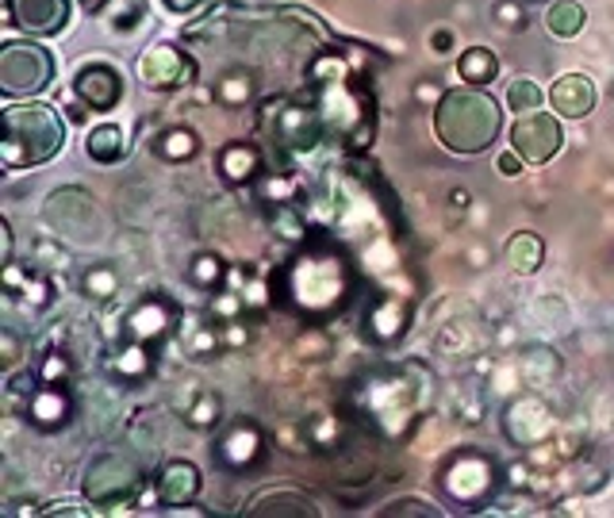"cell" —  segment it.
I'll list each match as a JSON object with an SVG mask.
<instances>
[{
    "mask_svg": "<svg viewBox=\"0 0 614 518\" xmlns=\"http://www.w3.org/2000/svg\"><path fill=\"white\" fill-rule=\"evenodd\" d=\"M499 104L476 85L450 89L434 112L437 142L453 154H484L499 139Z\"/></svg>",
    "mask_w": 614,
    "mask_h": 518,
    "instance_id": "1",
    "label": "cell"
},
{
    "mask_svg": "<svg viewBox=\"0 0 614 518\" xmlns=\"http://www.w3.org/2000/svg\"><path fill=\"white\" fill-rule=\"evenodd\" d=\"M0 127H4L0 154H4L8 170H27V165L50 162L61 150V142H66L61 119L46 104H12L0 116Z\"/></svg>",
    "mask_w": 614,
    "mask_h": 518,
    "instance_id": "2",
    "label": "cell"
},
{
    "mask_svg": "<svg viewBox=\"0 0 614 518\" xmlns=\"http://www.w3.org/2000/svg\"><path fill=\"white\" fill-rule=\"evenodd\" d=\"M50 78H54L50 50L20 39L0 47V89H4V96H35L50 85Z\"/></svg>",
    "mask_w": 614,
    "mask_h": 518,
    "instance_id": "3",
    "label": "cell"
},
{
    "mask_svg": "<svg viewBox=\"0 0 614 518\" xmlns=\"http://www.w3.org/2000/svg\"><path fill=\"white\" fill-rule=\"evenodd\" d=\"M143 484V469H138L135 457L123 453H104L84 469V499L96 503V507H107L115 499H130Z\"/></svg>",
    "mask_w": 614,
    "mask_h": 518,
    "instance_id": "4",
    "label": "cell"
},
{
    "mask_svg": "<svg viewBox=\"0 0 614 518\" xmlns=\"http://www.w3.org/2000/svg\"><path fill=\"white\" fill-rule=\"evenodd\" d=\"M442 487L453 495L457 503H476L484 495L496 492V464L484 453H457L445 461L442 469Z\"/></svg>",
    "mask_w": 614,
    "mask_h": 518,
    "instance_id": "5",
    "label": "cell"
},
{
    "mask_svg": "<svg viewBox=\"0 0 614 518\" xmlns=\"http://www.w3.org/2000/svg\"><path fill=\"white\" fill-rule=\"evenodd\" d=\"M511 147L522 162L542 165L560 150V124L545 112H526L519 116V124L511 127Z\"/></svg>",
    "mask_w": 614,
    "mask_h": 518,
    "instance_id": "6",
    "label": "cell"
},
{
    "mask_svg": "<svg viewBox=\"0 0 614 518\" xmlns=\"http://www.w3.org/2000/svg\"><path fill=\"white\" fill-rule=\"evenodd\" d=\"M8 20L27 35H58L69 20V0H8Z\"/></svg>",
    "mask_w": 614,
    "mask_h": 518,
    "instance_id": "7",
    "label": "cell"
},
{
    "mask_svg": "<svg viewBox=\"0 0 614 518\" xmlns=\"http://www.w3.org/2000/svg\"><path fill=\"white\" fill-rule=\"evenodd\" d=\"M73 93L81 96V104H89L92 112H112L123 96V78L104 62H92L77 73Z\"/></svg>",
    "mask_w": 614,
    "mask_h": 518,
    "instance_id": "8",
    "label": "cell"
},
{
    "mask_svg": "<svg viewBox=\"0 0 614 518\" xmlns=\"http://www.w3.org/2000/svg\"><path fill=\"white\" fill-rule=\"evenodd\" d=\"M77 219L96 227V208H92V200H84L81 193H54L50 200H46V223L66 234V239H84Z\"/></svg>",
    "mask_w": 614,
    "mask_h": 518,
    "instance_id": "9",
    "label": "cell"
},
{
    "mask_svg": "<svg viewBox=\"0 0 614 518\" xmlns=\"http://www.w3.org/2000/svg\"><path fill=\"white\" fill-rule=\"evenodd\" d=\"M143 78L150 81V85H158V89H177V85H184V81H192V66H189V58H184L181 50L169 47V43H161V47L146 50Z\"/></svg>",
    "mask_w": 614,
    "mask_h": 518,
    "instance_id": "10",
    "label": "cell"
},
{
    "mask_svg": "<svg viewBox=\"0 0 614 518\" xmlns=\"http://www.w3.org/2000/svg\"><path fill=\"white\" fill-rule=\"evenodd\" d=\"M549 104L568 119H583L591 108H595V85H591L583 73H565V78L553 81L549 89Z\"/></svg>",
    "mask_w": 614,
    "mask_h": 518,
    "instance_id": "11",
    "label": "cell"
},
{
    "mask_svg": "<svg viewBox=\"0 0 614 518\" xmlns=\"http://www.w3.org/2000/svg\"><path fill=\"white\" fill-rule=\"evenodd\" d=\"M258 453H261V434L253 423H235L219 438V457L230 469H246V464L258 461Z\"/></svg>",
    "mask_w": 614,
    "mask_h": 518,
    "instance_id": "12",
    "label": "cell"
},
{
    "mask_svg": "<svg viewBox=\"0 0 614 518\" xmlns=\"http://www.w3.org/2000/svg\"><path fill=\"white\" fill-rule=\"evenodd\" d=\"M200 492V472L189 461H169L158 476V495L166 503H189Z\"/></svg>",
    "mask_w": 614,
    "mask_h": 518,
    "instance_id": "13",
    "label": "cell"
},
{
    "mask_svg": "<svg viewBox=\"0 0 614 518\" xmlns=\"http://www.w3.org/2000/svg\"><path fill=\"white\" fill-rule=\"evenodd\" d=\"M457 73H461V81H465V85L484 89L499 73V58L491 55L488 47H468L465 55L457 58Z\"/></svg>",
    "mask_w": 614,
    "mask_h": 518,
    "instance_id": "14",
    "label": "cell"
},
{
    "mask_svg": "<svg viewBox=\"0 0 614 518\" xmlns=\"http://www.w3.org/2000/svg\"><path fill=\"white\" fill-rule=\"evenodd\" d=\"M84 150H89L92 162H120L123 150H127V139H123V131L115 124H100L92 127V135L84 139Z\"/></svg>",
    "mask_w": 614,
    "mask_h": 518,
    "instance_id": "15",
    "label": "cell"
},
{
    "mask_svg": "<svg viewBox=\"0 0 614 518\" xmlns=\"http://www.w3.org/2000/svg\"><path fill=\"white\" fill-rule=\"evenodd\" d=\"M542 257H545V246H542V239H537V234L519 231L511 242H507V262H511V269H519V273H537Z\"/></svg>",
    "mask_w": 614,
    "mask_h": 518,
    "instance_id": "16",
    "label": "cell"
},
{
    "mask_svg": "<svg viewBox=\"0 0 614 518\" xmlns=\"http://www.w3.org/2000/svg\"><path fill=\"white\" fill-rule=\"evenodd\" d=\"M250 515H315V503L311 499H299L296 492H276V495H261L253 499Z\"/></svg>",
    "mask_w": 614,
    "mask_h": 518,
    "instance_id": "17",
    "label": "cell"
},
{
    "mask_svg": "<svg viewBox=\"0 0 614 518\" xmlns=\"http://www.w3.org/2000/svg\"><path fill=\"white\" fill-rule=\"evenodd\" d=\"M545 27H549L557 39H572L583 27V9L576 0H557L549 12H545Z\"/></svg>",
    "mask_w": 614,
    "mask_h": 518,
    "instance_id": "18",
    "label": "cell"
},
{
    "mask_svg": "<svg viewBox=\"0 0 614 518\" xmlns=\"http://www.w3.org/2000/svg\"><path fill=\"white\" fill-rule=\"evenodd\" d=\"M196 147H200V139L189 131V127H169V131L154 142V150H158L166 162H184V158L196 154Z\"/></svg>",
    "mask_w": 614,
    "mask_h": 518,
    "instance_id": "19",
    "label": "cell"
},
{
    "mask_svg": "<svg viewBox=\"0 0 614 518\" xmlns=\"http://www.w3.org/2000/svg\"><path fill=\"white\" fill-rule=\"evenodd\" d=\"M258 170V154L250 147H227L219 158V173L230 181V185H242L250 173Z\"/></svg>",
    "mask_w": 614,
    "mask_h": 518,
    "instance_id": "20",
    "label": "cell"
},
{
    "mask_svg": "<svg viewBox=\"0 0 614 518\" xmlns=\"http://www.w3.org/2000/svg\"><path fill=\"white\" fill-rule=\"evenodd\" d=\"M507 104H511L514 112H534L537 104H542V89L534 85V81H514L511 89H507Z\"/></svg>",
    "mask_w": 614,
    "mask_h": 518,
    "instance_id": "21",
    "label": "cell"
},
{
    "mask_svg": "<svg viewBox=\"0 0 614 518\" xmlns=\"http://www.w3.org/2000/svg\"><path fill=\"white\" fill-rule=\"evenodd\" d=\"M380 515H419V518H430V515H437V507H434V503L399 499V503H388V507H384Z\"/></svg>",
    "mask_w": 614,
    "mask_h": 518,
    "instance_id": "22",
    "label": "cell"
},
{
    "mask_svg": "<svg viewBox=\"0 0 614 518\" xmlns=\"http://www.w3.org/2000/svg\"><path fill=\"white\" fill-rule=\"evenodd\" d=\"M519 170H522V158L519 154H503V158H499V173H503V177H514Z\"/></svg>",
    "mask_w": 614,
    "mask_h": 518,
    "instance_id": "23",
    "label": "cell"
},
{
    "mask_svg": "<svg viewBox=\"0 0 614 518\" xmlns=\"http://www.w3.org/2000/svg\"><path fill=\"white\" fill-rule=\"evenodd\" d=\"M204 0H166V9L169 12H181V16H189V12H196Z\"/></svg>",
    "mask_w": 614,
    "mask_h": 518,
    "instance_id": "24",
    "label": "cell"
},
{
    "mask_svg": "<svg viewBox=\"0 0 614 518\" xmlns=\"http://www.w3.org/2000/svg\"><path fill=\"white\" fill-rule=\"evenodd\" d=\"M46 515H89V507H46Z\"/></svg>",
    "mask_w": 614,
    "mask_h": 518,
    "instance_id": "25",
    "label": "cell"
},
{
    "mask_svg": "<svg viewBox=\"0 0 614 518\" xmlns=\"http://www.w3.org/2000/svg\"><path fill=\"white\" fill-rule=\"evenodd\" d=\"M450 43H453V39H450V32H442V35H437V39H434V47H437V50H445V47H450Z\"/></svg>",
    "mask_w": 614,
    "mask_h": 518,
    "instance_id": "26",
    "label": "cell"
},
{
    "mask_svg": "<svg viewBox=\"0 0 614 518\" xmlns=\"http://www.w3.org/2000/svg\"><path fill=\"white\" fill-rule=\"evenodd\" d=\"M81 4H84V9H89V12H96V9H104V0H81Z\"/></svg>",
    "mask_w": 614,
    "mask_h": 518,
    "instance_id": "27",
    "label": "cell"
}]
</instances>
